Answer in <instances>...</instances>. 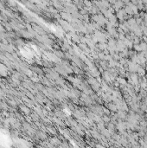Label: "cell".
<instances>
[{"label": "cell", "mask_w": 147, "mask_h": 148, "mask_svg": "<svg viewBox=\"0 0 147 148\" xmlns=\"http://www.w3.org/2000/svg\"><path fill=\"white\" fill-rule=\"evenodd\" d=\"M125 15V11H122V10L119 11L118 13H117V17H119V18H120V19H123Z\"/></svg>", "instance_id": "6da1fadb"}]
</instances>
